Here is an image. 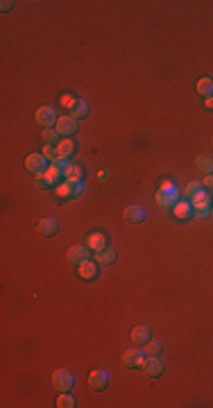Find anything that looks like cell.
Masks as SVG:
<instances>
[{
    "instance_id": "1",
    "label": "cell",
    "mask_w": 213,
    "mask_h": 408,
    "mask_svg": "<svg viewBox=\"0 0 213 408\" xmlns=\"http://www.w3.org/2000/svg\"><path fill=\"white\" fill-rule=\"evenodd\" d=\"M188 202L193 204V216H195V218H206V216L211 214V209H213L211 197H208V190L206 188L197 190V193H195Z\"/></svg>"
},
{
    "instance_id": "2",
    "label": "cell",
    "mask_w": 213,
    "mask_h": 408,
    "mask_svg": "<svg viewBox=\"0 0 213 408\" xmlns=\"http://www.w3.org/2000/svg\"><path fill=\"white\" fill-rule=\"evenodd\" d=\"M50 381H52V388L59 390V392H71L73 385H75V376L68 370H55Z\"/></svg>"
},
{
    "instance_id": "3",
    "label": "cell",
    "mask_w": 213,
    "mask_h": 408,
    "mask_svg": "<svg viewBox=\"0 0 213 408\" xmlns=\"http://www.w3.org/2000/svg\"><path fill=\"white\" fill-rule=\"evenodd\" d=\"M34 120H37V125H41L43 129H52L55 125H57L59 116L52 107H39L37 114H34Z\"/></svg>"
},
{
    "instance_id": "4",
    "label": "cell",
    "mask_w": 213,
    "mask_h": 408,
    "mask_svg": "<svg viewBox=\"0 0 213 408\" xmlns=\"http://www.w3.org/2000/svg\"><path fill=\"white\" fill-rule=\"evenodd\" d=\"M57 197L62 199H73V197H80L82 190H84V186H82V181H66L64 179L62 184H57Z\"/></svg>"
},
{
    "instance_id": "5",
    "label": "cell",
    "mask_w": 213,
    "mask_h": 408,
    "mask_svg": "<svg viewBox=\"0 0 213 408\" xmlns=\"http://www.w3.org/2000/svg\"><path fill=\"white\" fill-rule=\"evenodd\" d=\"M66 259L71 266H82V263H86L91 259V250L86 245H73L66 252Z\"/></svg>"
},
{
    "instance_id": "6",
    "label": "cell",
    "mask_w": 213,
    "mask_h": 408,
    "mask_svg": "<svg viewBox=\"0 0 213 408\" xmlns=\"http://www.w3.org/2000/svg\"><path fill=\"white\" fill-rule=\"evenodd\" d=\"M143 363H145V354H143V349H127L123 354V365L129 367V370H141Z\"/></svg>"
},
{
    "instance_id": "7",
    "label": "cell",
    "mask_w": 213,
    "mask_h": 408,
    "mask_svg": "<svg viewBox=\"0 0 213 408\" xmlns=\"http://www.w3.org/2000/svg\"><path fill=\"white\" fill-rule=\"evenodd\" d=\"M55 129H57L59 136L71 138L73 134L77 132V120L73 118V116H59V120H57V125H55Z\"/></svg>"
},
{
    "instance_id": "8",
    "label": "cell",
    "mask_w": 213,
    "mask_h": 408,
    "mask_svg": "<svg viewBox=\"0 0 213 408\" xmlns=\"http://www.w3.org/2000/svg\"><path fill=\"white\" fill-rule=\"evenodd\" d=\"M89 385H91V390H95V392H102V390L109 388V374L104 370H93L89 374Z\"/></svg>"
},
{
    "instance_id": "9",
    "label": "cell",
    "mask_w": 213,
    "mask_h": 408,
    "mask_svg": "<svg viewBox=\"0 0 213 408\" xmlns=\"http://www.w3.org/2000/svg\"><path fill=\"white\" fill-rule=\"evenodd\" d=\"M143 374L150 376V379H154V376H161L163 374V363L159 356H150V358H145V363H143Z\"/></svg>"
},
{
    "instance_id": "10",
    "label": "cell",
    "mask_w": 213,
    "mask_h": 408,
    "mask_svg": "<svg viewBox=\"0 0 213 408\" xmlns=\"http://www.w3.org/2000/svg\"><path fill=\"white\" fill-rule=\"evenodd\" d=\"M25 168H28L32 175H41V172L48 170V159L43 154H30L25 159Z\"/></svg>"
},
{
    "instance_id": "11",
    "label": "cell",
    "mask_w": 213,
    "mask_h": 408,
    "mask_svg": "<svg viewBox=\"0 0 213 408\" xmlns=\"http://www.w3.org/2000/svg\"><path fill=\"white\" fill-rule=\"evenodd\" d=\"M172 214H175L177 220H188L193 218V204L188 199H179V202L172 207Z\"/></svg>"
},
{
    "instance_id": "12",
    "label": "cell",
    "mask_w": 213,
    "mask_h": 408,
    "mask_svg": "<svg viewBox=\"0 0 213 408\" xmlns=\"http://www.w3.org/2000/svg\"><path fill=\"white\" fill-rule=\"evenodd\" d=\"M86 247L93 252H102L104 247H107V236H104L102 232H93L89 234V238H86Z\"/></svg>"
},
{
    "instance_id": "13",
    "label": "cell",
    "mask_w": 213,
    "mask_h": 408,
    "mask_svg": "<svg viewBox=\"0 0 213 408\" xmlns=\"http://www.w3.org/2000/svg\"><path fill=\"white\" fill-rule=\"evenodd\" d=\"M37 229L41 236H55L59 232V223L55 218H43V220H39Z\"/></svg>"
},
{
    "instance_id": "14",
    "label": "cell",
    "mask_w": 213,
    "mask_h": 408,
    "mask_svg": "<svg viewBox=\"0 0 213 408\" xmlns=\"http://www.w3.org/2000/svg\"><path fill=\"white\" fill-rule=\"evenodd\" d=\"M156 202L161 204V207H166V209H170V207H175L179 199H177V190H163L159 188V193H156Z\"/></svg>"
},
{
    "instance_id": "15",
    "label": "cell",
    "mask_w": 213,
    "mask_h": 408,
    "mask_svg": "<svg viewBox=\"0 0 213 408\" xmlns=\"http://www.w3.org/2000/svg\"><path fill=\"white\" fill-rule=\"evenodd\" d=\"M125 220L129 225H141L145 220V209H141V207H127L125 209Z\"/></svg>"
},
{
    "instance_id": "16",
    "label": "cell",
    "mask_w": 213,
    "mask_h": 408,
    "mask_svg": "<svg viewBox=\"0 0 213 408\" xmlns=\"http://www.w3.org/2000/svg\"><path fill=\"white\" fill-rule=\"evenodd\" d=\"M57 152H59V157L71 159L73 154H75V141H73V138H62V141L57 143Z\"/></svg>"
},
{
    "instance_id": "17",
    "label": "cell",
    "mask_w": 213,
    "mask_h": 408,
    "mask_svg": "<svg viewBox=\"0 0 213 408\" xmlns=\"http://www.w3.org/2000/svg\"><path fill=\"white\" fill-rule=\"evenodd\" d=\"M77 272H80V277L84 281H91L98 277V266H95L93 261H86V263H82V266H77Z\"/></svg>"
},
{
    "instance_id": "18",
    "label": "cell",
    "mask_w": 213,
    "mask_h": 408,
    "mask_svg": "<svg viewBox=\"0 0 213 408\" xmlns=\"http://www.w3.org/2000/svg\"><path fill=\"white\" fill-rule=\"evenodd\" d=\"M147 340H150V329H147L145 324L132 329V342L134 345H145Z\"/></svg>"
},
{
    "instance_id": "19",
    "label": "cell",
    "mask_w": 213,
    "mask_h": 408,
    "mask_svg": "<svg viewBox=\"0 0 213 408\" xmlns=\"http://www.w3.org/2000/svg\"><path fill=\"white\" fill-rule=\"evenodd\" d=\"M95 259H98L100 266H111L116 261V250L114 247H104L102 252H95Z\"/></svg>"
},
{
    "instance_id": "20",
    "label": "cell",
    "mask_w": 213,
    "mask_h": 408,
    "mask_svg": "<svg viewBox=\"0 0 213 408\" xmlns=\"http://www.w3.org/2000/svg\"><path fill=\"white\" fill-rule=\"evenodd\" d=\"M195 89H197L199 95H204V100L211 98V95H213V77H202V80L197 82V86H195Z\"/></svg>"
},
{
    "instance_id": "21",
    "label": "cell",
    "mask_w": 213,
    "mask_h": 408,
    "mask_svg": "<svg viewBox=\"0 0 213 408\" xmlns=\"http://www.w3.org/2000/svg\"><path fill=\"white\" fill-rule=\"evenodd\" d=\"M68 116H73V118H75V120L86 118V116H89V105H86L84 100H77V102H75V107H73V109L68 111Z\"/></svg>"
},
{
    "instance_id": "22",
    "label": "cell",
    "mask_w": 213,
    "mask_h": 408,
    "mask_svg": "<svg viewBox=\"0 0 213 408\" xmlns=\"http://www.w3.org/2000/svg\"><path fill=\"white\" fill-rule=\"evenodd\" d=\"M143 354H145V358H150V356H159L161 354V342L159 340H147L145 345H143Z\"/></svg>"
},
{
    "instance_id": "23",
    "label": "cell",
    "mask_w": 213,
    "mask_h": 408,
    "mask_svg": "<svg viewBox=\"0 0 213 408\" xmlns=\"http://www.w3.org/2000/svg\"><path fill=\"white\" fill-rule=\"evenodd\" d=\"M64 179L66 181H82V168L73 163L68 170H64Z\"/></svg>"
},
{
    "instance_id": "24",
    "label": "cell",
    "mask_w": 213,
    "mask_h": 408,
    "mask_svg": "<svg viewBox=\"0 0 213 408\" xmlns=\"http://www.w3.org/2000/svg\"><path fill=\"white\" fill-rule=\"evenodd\" d=\"M57 406L59 408H75V397H73L71 392H59Z\"/></svg>"
},
{
    "instance_id": "25",
    "label": "cell",
    "mask_w": 213,
    "mask_h": 408,
    "mask_svg": "<svg viewBox=\"0 0 213 408\" xmlns=\"http://www.w3.org/2000/svg\"><path fill=\"white\" fill-rule=\"evenodd\" d=\"M34 186H37L39 190H46V188H50V186H55V184H52V179L46 175V172H41V175H34Z\"/></svg>"
},
{
    "instance_id": "26",
    "label": "cell",
    "mask_w": 213,
    "mask_h": 408,
    "mask_svg": "<svg viewBox=\"0 0 213 408\" xmlns=\"http://www.w3.org/2000/svg\"><path fill=\"white\" fill-rule=\"evenodd\" d=\"M41 136H43V143H46V145H55V143H57V138H59V134H57V129L52 127V129H46Z\"/></svg>"
},
{
    "instance_id": "27",
    "label": "cell",
    "mask_w": 213,
    "mask_h": 408,
    "mask_svg": "<svg viewBox=\"0 0 213 408\" xmlns=\"http://www.w3.org/2000/svg\"><path fill=\"white\" fill-rule=\"evenodd\" d=\"M202 188H204L202 181H190V184L184 188V197H186V199H190L195 193H197V190H202Z\"/></svg>"
},
{
    "instance_id": "28",
    "label": "cell",
    "mask_w": 213,
    "mask_h": 408,
    "mask_svg": "<svg viewBox=\"0 0 213 408\" xmlns=\"http://www.w3.org/2000/svg\"><path fill=\"white\" fill-rule=\"evenodd\" d=\"M43 157L46 159H50V163H55L59 159V152H57V147H52V145H43Z\"/></svg>"
},
{
    "instance_id": "29",
    "label": "cell",
    "mask_w": 213,
    "mask_h": 408,
    "mask_svg": "<svg viewBox=\"0 0 213 408\" xmlns=\"http://www.w3.org/2000/svg\"><path fill=\"white\" fill-rule=\"evenodd\" d=\"M197 166L202 168L204 172H208V175H213V172H211V170H213V161H211V159H206V157H199V159H197Z\"/></svg>"
},
{
    "instance_id": "30",
    "label": "cell",
    "mask_w": 213,
    "mask_h": 408,
    "mask_svg": "<svg viewBox=\"0 0 213 408\" xmlns=\"http://www.w3.org/2000/svg\"><path fill=\"white\" fill-rule=\"evenodd\" d=\"M75 102H77V100L73 98V95H62V107H66L68 111H71L73 107H75Z\"/></svg>"
},
{
    "instance_id": "31",
    "label": "cell",
    "mask_w": 213,
    "mask_h": 408,
    "mask_svg": "<svg viewBox=\"0 0 213 408\" xmlns=\"http://www.w3.org/2000/svg\"><path fill=\"white\" fill-rule=\"evenodd\" d=\"M202 186H204L206 190H213V175H206V177H204Z\"/></svg>"
},
{
    "instance_id": "32",
    "label": "cell",
    "mask_w": 213,
    "mask_h": 408,
    "mask_svg": "<svg viewBox=\"0 0 213 408\" xmlns=\"http://www.w3.org/2000/svg\"><path fill=\"white\" fill-rule=\"evenodd\" d=\"M204 105H206V109H213V95H211V98L204 100Z\"/></svg>"
},
{
    "instance_id": "33",
    "label": "cell",
    "mask_w": 213,
    "mask_h": 408,
    "mask_svg": "<svg viewBox=\"0 0 213 408\" xmlns=\"http://www.w3.org/2000/svg\"><path fill=\"white\" fill-rule=\"evenodd\" d=\"M161 188H163V190H172V188H175V186H172L170 181H163V184H161Z\"/></svg>"
},
{
    "instance_id": "34",
    "label": "cell",
    "mask_w": 213,
    "mask_h": 408,
    "mask_svg": "<svg viewBox=\"0 0 213 408\" xmlns=\"http://www.w3.org/2000/svg\"><path fill=\"white\" fill-rule=\"evenodd\" d=\"M211 143H213V141H211Z\"/></svg>"
}]
</instances>
